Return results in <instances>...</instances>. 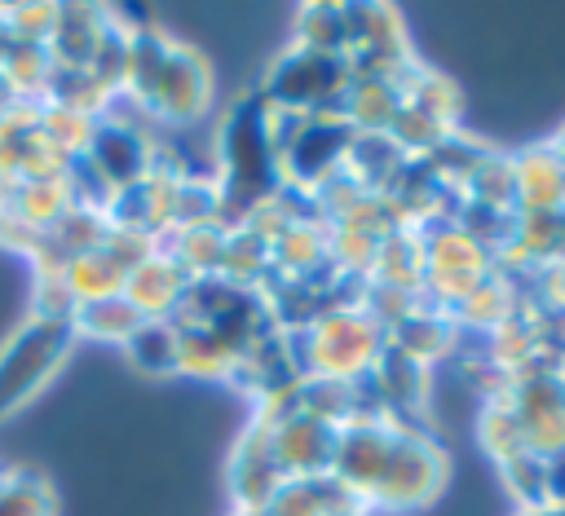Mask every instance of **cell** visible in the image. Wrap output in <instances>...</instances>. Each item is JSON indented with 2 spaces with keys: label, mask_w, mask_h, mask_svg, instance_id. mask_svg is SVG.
Segmentation results:
<instances>
[{
  "label": "cell",
  "mask_w": 565,
  "mask_h": 516,
  "mask_svg": "<svg viewBox=\"0 0 565 516\" xmlns=\"http://www.w3.org/2000/svg\"><path fill=\"white\" fill-rule=\"evenodd\" d=\"M331 472L366 512H406L441 490L446 459L424 432L406 428V419L366 415L340 428Z\"/></svg>",
  "instance_id": "1"
},
{
  "label": "cell",
  "mask_w": 565,
  "mask_h": 516,
  "mask_svg": "<svg viewBox=\"0 0 565 516\" xmlns=\"http://www.w3.org/2000/svg\"><path fill=\"white\" fill-rule=\"evenodd\" d=\"M216 198L221 225L238 229L252 212H260L282 190L278 141H274V110L260 93H247L230 106L216 132Z\"/></svg>",
  "instance_id": "2"
},
{
  "label": "cell",
  "mask_w": 565,
  "mask_h": 516,
  "mask_svg": "<svg viewBox=\"0 0 565 516\" xmlns=\"http://www.w3.org/2000/svg\"><path fill=\"white\" fill-rule=\"evenodd\" d=\"M124 93L141 110H150L168 123H185V119L203 115V106L212 97V71L194 49L159 35L154 26H141V31H132V44H128Z\"/></svg>",
  "instance_id": "3"
},
{
  "label": "cell",
  "mask_w": 565,
  "mask_h": 516,
  "mask_svg": "<svg viewBox=\"0 0 565 516\" xmlns=\"http://www.w3.org/2000/svg\"><path fill=\"white\" fill-rule=\"evenodd\" d=\"M349 62L335 53L300 49L291 44L269 75L260 79V97L278 115H344V93H349Z\"/></svg>",
  "instance_id": "4"
},
{
  "label": "cell",
  "mask_w": 565,
  "mask_h": 516,
  "mask_svg": "<svg viewBox=\"0 0 565 516\" xmlns=\"http://www.w3.org/2000/svg\"><path fill=\"white\" fill-rule=\"evenodd\" d=\"M75 340L79 335L71 322L31 318L0 344V419H9L49 384V375L71 357Z\"/></svg>",
  "instance_id": "5"
},
{
  "label": "cell",
  "mask_w": 565,
  "mask_h": 516,
  "mask_svg": "<svg viewBox=\"0 0 565 516\" xmlns=\"http://www.w3.org/2000/svg\"><path fill=\"white\" fill-rule=\"evenodd\" d=\"M424 265H419V282L446 300V304H463L486 278H490V256L477 238H468L459 225H441V234L424 238Z\"/></svg>",
  "instance_id": "6"
},
{
  "label": "cell",
  "mask_w": 565,
  "mask_h": 516,
  "mask_svg": "<svg viewBox=\"0 0 565 516\" xmlns=\"http://www.w3.org/2000/svg\"><path fill=\"white\" fill-rule=\"evenodd\" d=\"M287 467L274 450V432L269 423L256 415L247 423V432L238 437L234 445V459H230V490H234V507L238 512H265L269 498L287 485Z\"/></svg>",
  "instance_id": "7"
},
{
  "label": "cell",
  "mask_w": 565,
  "mask_h": 516,
  "mask_svg": "<svg viewBox=\"0 0 565 516\" xmlns=\"http://www.w3.org/2000/svg\"><path fill=\"white\" fill-rule=\"evenodd\" d=\"M79 159L88 163V172H93L110 194L124 190V185H132V181H141V176L154 168L150 141H146L137 128H128V123H119V119H102V115L93 119Z\"/></svg>",
  "instance_id": "8"
},
{
  "label": "cell",
  "mask_w": 565,
  "mask_h": 516,
  "mask_svg": "<svg viewBox=\"0 0 565 516\" xmlns=\"http://www.w3.org/2000/svg\"><path fill=\"white\" fill-rule=\"evenodd\" d=\"M366 512L353 490L335 476V472H318V476H291L265 507V516H353Z\"/></svg>",
  "instance_id": "9"
},
{
  "label": "cell",
  "mask_w": 565,
  "mask_h": 516,
  "mask_svg": "<svg viewBox=\"0 0 565 516\" xmlns=\"http://www.w3.org/2000/svg\"><path fill=\"white\" fill-rule=\"evenodd\" d=\"M141 322H146V318H141V309H137L124 291H115V295H97V300H84V304L75 309V318H71L75 335L115 340V344H124Z\"/></svg>",
  "instance_id": "10"
},
{
  "label": "cell",
  "mask_w": 565,
  "mask_h": 516,
  "mask_svg": "<svg viewBox=\"0 0 565 516\" xmlns=\"http://www.w3.org/2000/svg\"><path fill=\"white\" fill-rule=\"evenodd\" d=\"M128 362L146 375H177L181 370V335L168 318H146L128 340Z\"/></svg>",
  "instance_id": "11"
},
{
  "label": "cell",
  "mask_w": 565,
  "mask_h": 516,
  "mask_svg": "<svg viewBox=\"0 0 565 516\" xmlns=\"http://www.w3.org/2000/svg\"><path fill=\"white\" fill-rule=\"evenodd\" d=\"M296 44L318 53H349V4H305L296 18Z\"/></svg>",
  "instance_id": "12"
},
{
  "label": "cell",
  "mask_w": 565,
  "mask_h": 516,
  "mask_svg": "<svg viewBox=\"0 0 565 516\" xmlns=\"http://www.w3.org/2000/svg\"><path fill=\"white\" fill-rule=\"evenodd\" d=\"M481 445H486L499 463H512V459L530 454L525 432H521V419H516V410L508 406L503 393L490 397V406H486V415H481Z\"/></svg>",
  "instance_id": "13"
},
{
  "label": "cell",
  "mask_w": 565,
  "mask_h": 516,
  "mask_svg": "<svg viewBox=\"0 0 565 516\" xmlns=\"http://www.w3.org/2000/svg\"><path fill=\"white\" fill-rule=\"evenodd\" d=\"M53 490L35 472H0V516H53Z\"/></svg>",
  "instance_id": "14"
},
{
  "label": "cell",
  "mask_w": 565,
  "mask_h": 516,
  "mask_svg": "<svg viewBox=\"0 0 565 516\" xmlns=\"http://www.w3.org/2000/svg\"><path fill=\"white\" fill-rule=\"evenodd\" d=\"M552 269H556V295H561V304H565V260L552 265Z\"/></svg>",
  "instance_id": "15"
},
{
  "label": "cell",
  "mask_w": 565,
  "mask_h": 516,
  "mask_svg": "<svg viewBox=\"0 0 565 516\" xmlns=\"http://www.w3.org/2000/svg\"><path fill=\"white\" fill-rule=\"evenodd\" d=\"M556 384H561V393H565V366H561V370H556Z\"/></svg>",
  "instance_id": "16"
},
{
  "label": "cell",
  "mask_w": 565,
  "mask_h": 516,
  "mask_svg": "<svg viewBox=\"0 0 565 516\" xmlns=\"http://www.w3.org/2000/svg\"><path fill=\"white\" fill-rule=\"evenodd\" d=\"M234 516H265V512H234Z\"/></svg>",
  "instance_id": "17"
},
{
  "label": "cell",
  "mask_w": 565,
  "mask_h": 516,
  "mask_svg": "<svg viewBox=\"0 0 565 516\" xmlns=\"http://www.w3.org/2000/svg\"><path fill=\"white\" fill-rule=\"evenodd\" d=\"M521 516H539V512H521Z\"/></svg>",
  "instance_id": "18"
},
{
  "label": "cell",
  "mask_w": 565,
  "mask_h": 516,
  "mask_svg": "<svg viewBox=\"0 0 565 516\" xmlns=\"http://www.w3.org/2000/svg\"><path fill=\"white\" fill-rule=\"evenodd\" d=\"M353 516H366V512H353Z\"/></svg>",
  "instance_id": "19"
}]
</instances>
